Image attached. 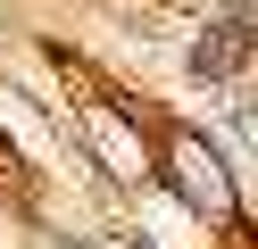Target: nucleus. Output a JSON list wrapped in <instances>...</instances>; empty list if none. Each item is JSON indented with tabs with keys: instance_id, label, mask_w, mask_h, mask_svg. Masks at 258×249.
I'll use <instances>...</instances> for the list:
<instances>
[{
	"instance_id": "f03ea898",
	"label": "nucleus",
	"mask_w": 258,
	"mask_h": 249,
	"mask_svg": "<svg viewBox=\"0 0 258 249\" xmlns=\"http://www.w3.org/2000/svg\"><path fill=\"white\" fill-rule=\"evenodd\" d=\"M250 42H258L250 17H217V25L200 33V50H191V75H208V83L241 75V66H250Z\"/></svg>"
},
{
	"instance_id": "f257e3e1",
	"label": "nucleus",
	"mask_w": 258,
	"mask_h": 249,
	"mask_svg": "<svg viewBox=\"0 0 258 249\" xmlns=\"http://www.w3.org/2000/svg\"><path fill=\"white\" fill-rule=\"evenodd\" d=\"M167 166H175V191H183L200 216H217V224L233 216V183H225V166L208 158L200 141H175V149H167Z\"/></svg>"
}]
</instances>
